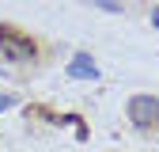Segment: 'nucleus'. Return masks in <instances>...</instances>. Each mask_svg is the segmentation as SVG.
Segmentation results:
<instances>
[{"label": "nucleus", "instance_id": "obj_7", "mask_svg": "<svg viewBox=\"0 0 159 152\" xmlns=\"http://www.w3.org/2000/svg\"><path fill=\"white\" fill-rule=\"evenodd\" d=\"M0 76H8V65H0Z\"/></svg>", "mask_w": 159, "mask_h": 152}, {"label": "nucleus", "instance_id": "obj_1", "mask_svg": "<svg viewBox=\"0 0 159 152\" xmlns=\"http://www.w3.org/2000/svg\"><path fill=\"white\" fill-rule=\"evenodd\" d=\"M129 118H133V126H140V129L159 126V99H155V95H133V99H129Z\"/></svg>", "mask_w": 159, "mask_h": 152}, {"label": "nucleus", "instance_id": "obj_6", "mask_svg": "<svg viewBox=\"0 0 159 152\" xmlns=\"http://www.w3.org/2000/svg\"><path fill=\"white\" fill-rule=\"evenodd\" d=\"M152 23H155V27H159V8H155V12H152Z\"/></svg>", "mask_w": 159, "mask_h": 152}, {"label": "nucleus", "instance_id": "obj_3", "mask_svg": "<svg viewBox=\"0 0 159 152\" xmlns=\"http://www.w3.org/2000/svg\"><path fill=\"white\" fill-rule=\"evenodd\" d=\"M68 76H72V80H98V76H102V72L95 69V61H91V53H76L72 61H68Z\"/></svg>", "mask_w": 159, "mask_h": 152}, {"label": "nucleus", "instance_id": "obj_5", "mask_svg": "<svg viewBox=\"0 0 159 152\" xmlns=\"http://www.w3.org/2000/svg\"><path fill=\"white\" fill-rule=\"evenodd\" d=\"M19 99H15V95H0V110H8V107H15Z\"/></svg>", "mask_w": 159, "mask_h": 152}, {"label": "nucleus", "instance_id": "obj_2", "mask_svg": "<svg viewBox=\"0 0 159 152\" xmlns=\"http://www.w3.org/2000/svg\"><path fill=\"white\" fill-rule=\"evenodd\" d=\"M0 50H4L11 61H34V53H38V46L27 42V38H19L15 31H0Z\"/></svg>", "mask_w": 159, "mask_h": 152}, {"label": "nucleus", "instance_id": "obj_4", "mask_svg": "<svg viewBox=\"0 0 159 152\" xmlns=\"http://www.w3.org/2000/svg\"><path fill=\"white\" fill-rule=\"evenodd\" d=\"M95 4H98V8H106V12H125L121 0H95Z\"/></svg>", "mask_w": 159, "mask_h": 152}]
</instances>
